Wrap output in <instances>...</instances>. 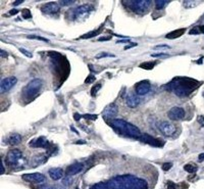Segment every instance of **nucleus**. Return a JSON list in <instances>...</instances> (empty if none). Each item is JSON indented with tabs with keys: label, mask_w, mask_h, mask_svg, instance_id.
I'll use <instances>...</instances> for the list:
<instances>
[{
	"label": "nucleus",
	"mask_w": 204,
	"mask_h": 189,
	"mask_svg": "<svg viewBox=\"0 0 204 189\" xmlns=\"http://www.w3.org/2000/svg\"><path fill=\"white\" fill-rule=\"evenodd\" d=\"M118 108L117 104L110 103L103 110V111H102V115H103L104 118L112 119L118 115Z\"/></svg>",
	"instance_id": "obj_17"
},
{
	"label": "nucleus",
	"mask_w": 204,
	"mask_h": 189,
	"mask_svg": "<svg viewBox=\"0 0 204 189\" xmlns=\"http://www.w3.org/2000/svg\"><path fill=\"white\" fill-rule=\"evenodd\" d=\"M0 54H1V56H3V57H6V56H7V53H6L4 50H1V51H0Z\"/></svg>",
	"instance_id": "obj_48"
},
{
	"label": "nucleus",
	"mask_w": 204,
	"mask_h": 189,
	"mask_svg": "<svg viewBox=\"0 0 204 189\" xmlns=\"http://www.w3.org/2000/svg\"><path fill=\"white\" fill-rule=\"evenodd\" d=\"M168 3H170V1H167V0H157V1H155V8L157 10H160L164 8V6H166Z\"/></svg>",
	"instance_id": "obj_27"
},
{
	"label": "nucleus",
	"mask_w": 204,
	"mask_h": 189,
	"mask_svg": "<svg viewBox=\"0 0 204 189\" xmlns=\"http://www.w3.org/2000/svg\"><path fill=\"white\" fill-rule=\"evenodd\" d=\"M110 125L113 127L115 131L119 132L121 134L126 136V137L134 138V139H139L141 138L143 133L140 131L138 127H136L135 125L131 123H128L125 120L122 119H115V120L110 122Z\"/></svg>",
	"instance_id": "obj_3"
},
{
	"label": "nucleus",
	"mask_w": 204,
	"mask_h": 189,
	"mask_svg": "<svg viewBox=\"0 0 204 189\" xmlns=\"http://www.w3.org/2000/svg\"><path fill=\"white\" fill-rule=\"evenodd\" d=\"M83 169H84L83 163H73L66 168L65 174H66V176H73V175H77L80 172H82Z\"/></svg>",
	"instance_id": "obj_18"
},
{
	"label": "nucleus",
	"mask_w": 204,
	"mask_h": 189,
	"mask_svg": "<svg viewBox=\"0 0 204 189\" xmlns=\"http://www.w3.org/2000/svg\"><path fill=\"white\" fill-rule=\"evenodd\" d=\"M158 129L166 137H171L175 135V133L177 132V128L174 124L170 123V122H160L158 124Z\"/></svg>",
	"instance_id": "obj_9"
},
{
	"label": "nucleus",
	"mask_w": 204,
	"mask_h": 189,
	"mask_svg": "<svg viewBox=\"0 0 204 189\" xmlns=\"http://www.w3.org/2000/svg\"><path fill=\"white\" fill-rule=\"evenodd\" d=\"M44 189H53V188H44Z\"/></svg>",
	"instance_id": "obj_51"
},
{
	"label": "nucleus",
	"mask_w": 204,
	"mask_h": 189,
	"mask_svg": "<svg viewBox=\"0 0 204 189\" xmlns=\"http://www.w3.org/2000/svg\"><path fill=\"white\" fill-rule=\"evenodd\" d=\"M129 40H125V41H118V43H129Z\"/></svg>",
	"instance_id": "obj_50"
},
{
	"label": "nucleus",
	"mask_w": 204,
	"mask_h": 189,
	"mask_svg": "<svg viewBox=\"0 0 204 189\" xmlns=\"http://www.w3.org/2000/svg\"><path fill=\"white\" fill-rule=\"evenodd\" d=\"M49 176L53 180H59L63 177V171L60 168H51L49 170Z\"/></svg>",
	"instance_id": "obj_21"
},
{
	"label": "nucleus",
	"mask_w": 204,
	"mask_h": 189,
	"mask_svg": "<svg viewBox=\"0 0 204 189\" xmlns=\"http://www.w3.org/2000/svg\"><path fill=\"white\" fill-rule=\"evenodd\" d=\"M198 160H199V162H203V160H204V153H201V155H199Z\"/></svg>",
	"instance_id": "obj_46"
},
{
	"label": "nucleus",
	"mask_w": 204,
	"mask_h": 189,
	"mask_svg": "<svg viewBox=\"0 0 204 189\" xmlns=\"http://www.w3.org/2000/svg\"><path fill=\"white\" fill-rule=\"evenodd\" d=\"M6 164L13 168H22L27 164L26 157L24 156L23 152L20 149L15 148L9 150L5 157Z\"/></svg>",
	"instance_id": "obj_5"
},
{
	"label": "nucleus",
	"mask_w": 204,
	"mask_h": 189,
	"mask_svg": "<svg viewBox=\"0 0 204 189\" xmlns=\"http://www.w3.org/2000/svg\"><path fill=\"white\" fill-rule=\"evenodd\" d=\"M124 189H149V184L145 179L133 174H124L114 177Z\"/></svg>",
	"instance_id": "obj_2"
},
{
	"label": "nucleus",
	"mask_w": 204,
	"mask_h": 189,
	"mask_svg": "<svg viewBox=\"0 0 204 189\" xmlns=\"http://www.w3.org/2000/svg\"><path fill=\"white\" fill-rule=\"evenodd\" d=\"M150 89L151 84L149 83V81H141L135 85V93L139 96L145 95L149 92Z\"/></svg>",
	"instance_id": "obj_13"
},
{
	"label": "nucleus",
	"mask_w": 204,
	"mask_h": 189,
	"mask_svg": "<svg viewBox=\"0 0 204 189\" xmlns=\"http://www.w3.org/2000/svg\"><path fill=\"white\" fill-rule=\"evenodd\" d=\"M153 57H158V56H167V54H164V53H155V54H152Z\"/></svg>",
	"instance_id": "obj_44"
},
{
	"label": "nucleus",
	"mask_w": 204,
	"mask_h": 189,
	"mask_svg": "<svg viewBox=\"0 0 204 189\" xmlns=\"http://www.w3.org/2000/svg\"><path fill=\"white\" fill-rule=\"evenodd\" d=\"M95 79H96V78H95V76H94V75H89V76H88L87 78H86L85 83H86V84H90V83L94 82V81H95Z\"/></svg>",
	"instance_id": "obj_36"
},
{
	"label": "nucleus",
	"mask_w": 204,
	"mask_h": 189,
	"mask_svg": "<svg viewBox=\"0 0 204 189\" xmlns=\"http://www.w3.org/2000/svg\"><path fill=\"white\" fill-rule=\"evenodd\" d=\"M24 2V0H19V1H16V2H13L12 3V5H19V4H22V3Z\"/></svg>",
	"instance_id": "obj_47"
},
{
	"label": "nucleus",
	"mask_w": 204,
	"mask_h": 189,
	"mask_svg": "<svg viewBox=\"0 0 204 189\" xmlns=\"http://www.w3.org/2000/svg\"><path fill=\"white\" fill-rule=\"evenodd\" d=\"M197 122H198V124H200L201 127H204V115H198Z\"/></svg>",
	"instance_id": "obj_39"
},
{
	"label": "nucleus",
	"mask_w": 204,
	"mask_h": 189,
	"mask_svg": "<svg viewBox=\"0 0 204 189\" xmlns=\"http://www.w3.org/2000/svg\"><path fill=\"white\" fill-rule=\"evenodd\" d=\"M191 175H192V176L188 177V180H189V181H194V180H196V179H198V177H197L196 174H191Z\"/></svg>",
	"instance_id": "obj_41"
},
{
	"label": "nucleus",
	"mask_w": 204,
	"mask_h": 189,
	"mask_svg": "<svg viewBox=\"0 0 204 189\" xmlns=\"http://www.w3.org/2000/svg\"><path fill=\"white\" fill-rule=\"evenodd\" d=\"M93 7L89 4H84L81 5L77 8H73L69 9L68 13H65V16H68L69 17H71L72 20H78V19H82V17L87 16L89 13L92 11Z\"/></svg>",
	"instance_id": "obj_8"
},
{
	"label": "nucleus",
	"mask_w": 204,
	"mask_h": 189,
	"mask_svg": "<svg viewBox=\"0 0 204 189\" xmlns=\"http://www.w3.org/2000/svg\"><path fill=\"white\" fill-rule=\"evenodd\" d=\"M22 142V136L17 133H13L10 134L7 138H6V143L9 145H17Z\"/></svg>",
	"instance_id": "obj_20"
},
{
	"label": "nucleus",
	"mask_w": 204,
	"mask_h": 189,
	"mask_svg": "<svg viewBox=\"0 0 204 189\" xmlns=\"http://www.w3.org/2000/svg\"><path fill=\"white\" fill-rule=\"evenodd\" d=\"M185 110L181 106H174L171 107L170 110H168L167 115L171 120L173 121H180L182 119H184L185 117Z\"/></svg>",
	"instance_id": "obj_12"
},
{
	"label": "nucleus",
	"mask_w": 204,
	"mask_h": 189,
	"mask_svg": "<svg viewBox=\"0 0 204 189\" xmlns=\"http://www.w3.org/2000/svg\"><path fill=\"white\" fill-rule=\"evenodd\" d=\"M171 167H173V164L171 163H165L162 164V170L164 172H167V171H170L171 169Z\"/></svg>",
	"instance_id": "obj_34"
},
{
	"label": "nucleus",
	"mask_w": 204,
	"mask_h": 189,
	"mask_svg": "<svg viewBox=\"0 0 204 189\" xmlns=\"http://www.w3.org/2000/svg\"><path fill=\"white\" fill-rule=\"evenodd\" d=\"M29 39H37V40H40V41H44V42H48V39L44 37H40V36H36V35H29L28 36Z\"/></svg>",
	"instance_id": "obj_31"
},
{
	"label": "nucleus",
	"mask_w": 204,
	"mask_h": 189,
	"mask_svg": "<svg viewBox=\"0 0 204 189\" xmlns=\"http://www.w3.org/2000/svg\"><path fill=\"white\" fill-rule=\"evenodd\" d=\"M29 145L33 148H47V147H49L50 143H49L47 138L41 136V137L32 139L30 141V143H29Z\"/></svg>",
	"instance_id": "obj_14"
},
{
	"label": "nucleus",
	"mask_w": 204,
	"mask_h": 189,
	"mask_svg": "<svg viewBox=\"0 0 204 189\" xmlns=\"http://www.w3.org/2000/svg\"><path fill=\"white\" fill-rule=\"evenodd\" d=\"M101 29H98V30H95V31H92V32H89L86 35H83V36H81L80 38L81 39H88V38H92L94 36H96L98 33H100Z\"/></svg>",
	"instance_id": "obj_28"
},
{
	"label": "nucleus",
	"mask_w": 204,
	"mask_h": 189,
	"mask_svg": "<svg viewBox=\"0 0 204 189\" xmlns=\"http://www.w3.org/2000/svg\"><path fill=\"white\" fill-rule=\"evenodd\" d=\"M200 2H197V1H184V6L187 8H193V7H196L197 5L199 4Z\"/></svg>",
	"instance_id": "obj_29"
},
{
	"label": "nucleus",
	"mask_w": 204,
	"mask_h": 189,
	"mask_svg": "<svg viewBox=\"0 0 204 189\" xmlns=\"http://www.w3.org/2000/svg\"><path fill=\"white\" fill-rule=\"evenodd\" d=\"M59 9L60 7L56 2H47L41 6V10L46 15H55L59 11Z\"/></svg>",
	"instance_id": "obj_15"
},
{
	"label": "nucleus",
	"mask_w": 204,
	"mask_h": 189,
	"mask_svg": "<svg viewBox=\"0 0 204 189\" xmlns=\"http://www.w3.org/2000/svg\"><path fill=\"white\" fill-rule=\"evenodd\" d=\"M49 55H51L52 65H53L55 74L57 76H61L62 74L64 78H68L69 68V62L65 59V57L61 56L60 54L56 53V52H51V53H49Z\"/></svg>",
	"instance_id": "obj_4"
},
{
	"label": "nucleus",
	"mask_w": 204,
	"mask_h": 189,
	"mask_svg": "<svg viewBox=\"0 0 204 189\" xmlns=\"http://www.w3.org/2000/svg\"><path fill=\"white\" fill-rule=\"evenodd\" d=\"M186 32V29L185 28H182V29H178V30H175L173 32L168 33L165 38H167V39H177V38L183 36V35L185 34Z\"/></svg>",
	"instance_id": "obj_22"
},
{
	"label": "nucleus",
	"mask_w": 204,
	"mask_h": 189,
	"mask_svg": "<svg viewBox=\"0 0 204 189\" xmlns=\"http://www.w3.org/2000/svg\"><path fill=\"white\" fill-rule=\"evenodd\" d=\"M186 188H188V185L186 183L175 184L171 181L166 182V189H186Z\"/></svg>",
	"instance_id": "obj_23"
},
{
	"label": "nucleus",
	"mask_w": 204,
	"mask_h": 189,
	"mask_svg": "<svg viewBox=\"0 0 204 189\" xmlns=\"http://www.w3.org/2000/svg\"><path fill=\"white\" fill-rule=\"evenodd\" d=\"M128 8L132 9V11L142 15L145 13L147 10H149L150 6L152 5V1H147V0H135V1H126L122 3Z\"/></svg>",
	"instance_id": "obj_7"
},
{
	"label": "nucleus",
	"mask_w": 204,
	"mask_h": 189,
	"mask_svg": "<svg viewBox=\"0 0 204 189\" xmlns=\"http://www.w3.org/2000/svg\"><path fill=\"white\" fill-rule=\"evenodd\" d=\"M126 106L129 107H137L139 106L140 103V98H139V95L137 94H134V93H130L126 98Z\"/></svg>",
	"instance_id": "obj_19"
},
{
	"label": "nucleus",
	"mask_w": 204,
	"mask_h": 189,
	"mask_svg": "<svg viewBox=\"0 0 204 189\" xmlns=\"http://www.w3.org/2000/svg\"><path fill=\"white\" fill-rule=\"evenodd\" d=\"M16 83H17V79L15 76H9L7 78L3 79L1 83H0V91H1V93H5L9 91Z\"/></svg>",
	"instance_id": "obj_10"
},
{
	"label": "nucleus",
	"mask_w": 204,
	"mask_h": 189,
	"mask_svg": "<svg viewBox=\"0 0 204 189\" xmlns=\"http://www.w3.org/2000/svg\"><path fill=\"white\" fill-rule=\"evenodd\" d=\"M73 118H75L77 121H79L81 117H80V115H79V114H75V115H73Z\"/></svg>",
	"instance_id": "obj_49"
},
{
	"label": "nucleus",
	"mask_w": 204,
	"mask_h": 189,
	"mask_svg": "<svg viewBox=\"0 0 204 189\" xmlns=\"http://www.w3.org/2000/svg\"><path fill=\"white\" fill-rule=\"evenodd\" d=\"M98 40L99 41H107V40H110V37H100Z\"/></svg>",
	"instance_id": "obj_45"
},
{
	"label": "nucleus",
	"mask_w": 204,
	"mask_h": 189,
	"mask_svg": "<svg viewBox=\"0 0 204 189\" xmlns=\"http://www.w3.org/2000/svg\"><path fill=\"white\" fill-rule=\"evenodd\" d=\"M82 118L87 119V120H96L97 115H83Z\"/></svg>",
	"instance_id": "obj_35"
},
{
	"label": "nucleus",
	"mask_w": 204,
	"mask_h": 189,
	"mask_svg": "<svg viewBox=\"0 0 204 189\" xmlns=\"http://www.w3.org/2000/svg\"><path fill=\"white\" fill-rule=\"evenodd\" d=\"M43 85V81L41 79H34L27 84V86L23 89V97L26 99L32 100L39 94Z\"/></svg>",
	"instance_id": "obj_6"
},
{
	"label": "nucleus",
	"mask_w": 204,
	"mask_h": 189,
	"mask_svg": "<svg viewBox=\"0 0 204 189\" xmlns=\"http://www.w3.org/2000/svg\"><path fill=\"white\" fill-rule=\"evenodd\" d=\"M20 51L22 52L23 54L26 55L27 57H32V56H33V55H32L31 52H29V51H28L27 49H24V48H20Z\"/></svg>",
	"instance_id": "obj_37"
},
{
	"label": "nucleus",
	"mask_w": 204,
	"mask_h": 189,
	"mask_svg": "<svg viewBox=\"0 0 204 189\" xmlns=\"http://www.w3.org/2000/svg\"><path fill=\"white\" fill-rule=\"evenodd\" d=\"M105 56H113L112 54H109V53H101V54H98L97 56H96V58H101V57H105Z\"/></svg>",
	"instance_id": "obj_40"
},
{
	"label": "nucleus",
	"mask_w": 204,
	"mask_h": 189,
	"mask_svg": "<svg viewBox=\"0 0 204 189\" xmlns=\"http://www.w3.org/2000/svg\"><path fill=\"white\" fill-rule=\"evenodd\" d=\"M140 140L143 142H145V143H148V144L152 145V146H156V147H161V146L164 144V142L162 141V140L155 139L154 137H152V136H150L148 134H144V133L142 134Z\"/></svg>",
	"instance_id": "obj_16"
},
{
	"label": "nucleus",
	"mask_w": 204,
	"mask_h": 189,
	"mask_svg": "<svg viewBox=\"0 0 204 189\" xmlns=\"http://www.w3.org/2000/svg\"><path fill=\"white\" fill-rule=\"evenodd\" d=\"M0 173H1V174H4V173H5L4 164H3L2 160H1V162H0Z\"/></svg>",
	"instance_id": "obj_42"
},
{
	"label": "nucleus",
	"mask_w": 204,
	"mask_h": 189,
	"mask_svg": "<svg viewBox=\"0 0 204 189\" xmlns=\"http://www.w3.org/2000/svg\"><path fill=\"white\" fill-rule=\"evenodd\" d=\"M22 13H23V17H24V19H31V17H32V13L30 11V9H28V8H24L23 10Z\"/></svg>",
	"instance_id": "obj_32"
},
{
	"label": "nucleus",
	"mask_w": 204,
	"mask_h": 189,
	"mask_svg": "<svg viewBox=\"0 0 204 189\" xmlns=\"http://www.w3.org/2000/svg\"><path fill=\"white\" fill-rule=\"evenodd\" d=\"M190 35H200V34H204V25H200V26H196L194 28H192L189 32Z\"/></svg>",
	"instance_id": "obj_25"
},
{
	"label": "nucleus",
	"mask_w": 204,
	"mask_h": 189,
	"mask_svg": "<svg viewBox=\"0 0 204 189\" xmlns=\"http://www.w3.org/2000/svg\"><path fill=\"white\" fill-rule=\"evenodd\" d=\"M23 180L26 182H30V183H43L46 181V178L43 174L41 173H31V174H24Z\"/></svg>",
	"instance_id": "obj_11"
},
{
	"label": "nucleus",
	"mask_w": 204,
	"mask_h": 189,
	"mask_svg": "<svg viewBox=\"0 0 204 189\" xmlns=\"http://www.w3.org/2000/svg\"><path fill=\"white\" fill-rule=\"evenodd\" d=\"M62 183L64 184V185H66V186L71 185V184H72V178H71V176H69V177L64 178V179H63V182H62Z\"/></svg>",
	"instance_id": "obj_38"
},
{
	"label": "nucleus",
	"mask_w": 204,
	"mask_h": 189,
	"mask_svg": "<svg viewBox=\"0 0 204 189\" xmlns=\"http://www.w3.org/2000/svg\"><path fill=\"white\" fill-rule=\"evenodd\" d=\"M75 3L73 0H61L60 2H59V4L60 5H63V6H68V5H72Z\"/></svg>",
	"instance_id": "obj_33"
},
{
	"label": "nucleus",
	"mask_w": 204,
	"mask_h": 189,
	"mask_svg": "<svg viewBox=\"0 0 204 189\" xmlns=\"http://www.w3.org/2000/svg\"><path fill=\"white\" fill-rule=\"evenodd\" d=\"M90 189H94V188H93V187H91V188H90Z\"/></svg>",
	"instance_id": "obj_52"
},
{
	"label": "nucleus",
	"mask_w": 204,
	"mask_h": 189,
	"mask_svg": "<svg viewBox=\"0 0 204 189\" xmlns=\"http://www.w3.org/2000/svg\"><path fill=\"white\" fill-rule=\"evenodd\" d=\"M101 88V84L100 83H97L95 84V85L92 87V89H91V95L92 96H96V94L98 93V91Z\"/></svg>",
	"instance_id": "obj_30"
},
{
	"label": "nucleus",
	"mask_w": 204,
	"mask_h": 189,
	"mask_svg": "<svg viewBox=\"0 0 204 189\" xmlns=\"http://www.w3.org/2000/svg\"><path fill=\"white\" fill-rule=\"evenodd\" d=\"M76 189H79V188H76Z\"/></svg>",
	"instance_id": "obj_53"
},
{
	"label": "nucleus",
	"mask_w": 204,
	"mask_h": 189,
	"mask_svg": "<svg viewBox=\"0 0 204 189\" xmlns=\"http://www.w3.org/2000/svg\"><path fill=\"white\" fill-rule=\"evenodd\" d=\"M184 170L190 174H195V172H197V170H198V166L194 163H189L184 166Z\"/></svg>",
	"instance_id": "obj_24"
},
{
	"label": "nucleus",
	"mask_w": 204,
	"mask_h": 189,
	"mask_svg": "<svg viewBox=\"0 0 204 189\" xmlns=\"http://www.w3.org/2000/svg\"><path fill=\"white\" fill-rule=\"evenodd\" d=\"M200 85L201 82L195 79L187 78V77H177L167 85H165V89L174 92L179 97H187L192 92H194V90H196Z\"/></svg>",
	"instance_id": "obj_1"
},
{
	"label": "nucleus",
	"mask_w": 204,
	"mask_h": 189,
	"mask_svg": "<svg viewBox=\"0 0 204 189\" xmlns=\"http://www.w3.org/2000/svg\"><path fill=\"white\" fill-rule=\"evenodd\" d=\"M157 62L156 61H149V62H143L139 66L141 69H144V70H152L154 66L156 65Z\"/></svg>",
	"instance_id": "obj_26"
},
{
	"label": "nucleus",
	"mask_w": 204,
	"mask_h": 189,
	"mask_svg": "<svg viewBox=\"0 0 204 189\" xmlns=\"http://www.w3.org/2000/svg\"><path fill=\"white\" fill-rule=\"evenodd\" d=\"M19 11L20 10L19 9H11L9 11V16H15V15H17L19 13Z\"/></svg>",
	"instance_id": "obj_43"
}]
</instances>
